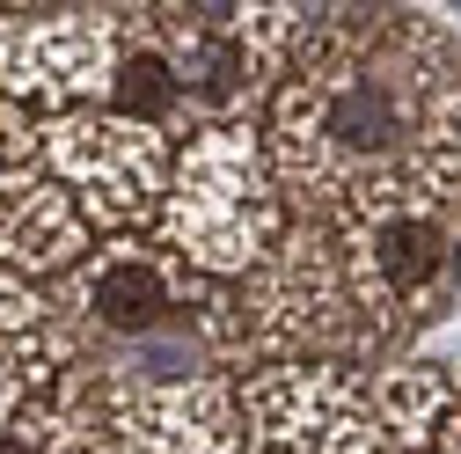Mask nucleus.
Instances as JSON below:
<instances>
[{"mask_svg":"<svg viewBox=\"0 0 461 454\" xmlns=\"http://www.w3.org/2000/svg\"><path fill=\"white\" fill-rule=\"evenodd\" d=\"M110 411H118V367L74 359L30 404V418L0 454H110Z\"/></svg>","mask_w":461,"mask_h":454,"instance_id":"12","label":"nucleus"},{"mask_svg":"<svg viewBox=\"0 0 461 454\" xmlns=\"http://www.w3.org/2000/svg\"><path fill=\"white\" fill-rule=\"evenodd\" d=\"M322 227L352 286L366 359H402L454 308V220L411 177H388L344 198Z\"/></svg>","mask_w":461,"mask_h":454,"instance_id":"4","label":"nucleus"},{"mask_svg":"<svg viewBox=\"0 0 461 454\" xmlns=\"http://www.w3.org/2000/svg\"><path fill=\"white\" fill-rule=\"evenodd\" d=\"M110 454H242L235 374H118Z\"/></svg>","mask_w":461,"mask_h":454,"instance_id":"10","label":"nucleus"},{"mask_svg":"<svg viewBox=\"0 0 461 454\" xmlns=\"http://www.w3.org/2000/svg\"><path fill=\"white\" fill-rule=\"evenodd\" d=\"M447 220H461V74H454V88L432 103V118H425V132H418V154H411V168H402Z\"/></svg>","mask_w":461,"mask_h":454,"instance_id":"13","label":"nucleus"},{"mask_svg":"<svg viewBox=\"0 0 461 454\" xmlns=\"http://www.w3.org/2000/svg\"><path fill=\"white\" fill-rule=\"evenodd\" d=\"M51 308H59L74 359L132 374V352L191 345L205 374H220V322H227V286L184 271L161 242L125 235L95 242L67 278H51Z\"/></svg>","mask_w":461,"mask_h":454,"instance_id":"3","label":"nucleus"},{"mask_svg":"<svg viewBox=\"0 0 461 454\" xmlns=\"http://www.w3.org/2000/svg\"><path fill=\"white\" fill-rule=\"evenodd\" d=\"M461 74V37L425 8H322L264 103V154L294 220H330L402 177L432 103Z\"/></svg>","mask_w":461,"mask_h":454,"instance_id":"1","label":"nucleus"},{"mask_svg":"<svg viewBox=\"0 0 461 454\" xmlns=\"http://www.w3.org/2000/svg\"><path fill=\"white\" fill-rule=\"evenodd\" d=\"M37 147L95 242H125L154 227L168 161H176L168 132L125 118V110H59V118H37Z\"/></svg>","mask_w":461,"mask_h":454,"instance_id":"8","label":"nucleus"},{"mask_svg":"<svg viewBox=\"0 0 461 454\" xmlns=\"http://www.w3.org/2000/svg\"><path fill=\"white\" fill-rule=\"evenodd\" d=\"M454 308H461V220H454Z\"/></svg>","mask_w":461,"mask_h":454,"instance_id":"15","label":"nucleus"},{"mask_svg":"<svg viewBox=\"0 0 461 454\" xmlns=\"http://www.w3.org/2000/svg\"><path fill=\"white\" fill-rule=\"evenodd\" d=\"M425 454H461V404L447 411V425L432 432V447H425Z\"/></svg>","mask_w":461,"mask_h":454,"instance_id":"14","label":"nucleus"},{"mask_svg":"<svg viewBox=\"0 0 461 454\" xmlns=\"http://www.w3.org/2000/svg\"><path fill=\"white\" fill-rule=\"evenodd\" d=\"M294 359H366L359 308L344 286V264L322 220H294L278 250L227 286V322H220V374L249 367H294Z\"/></svg>","mask_w":461,"mask_h":454,"instance_id":"7","label":"nucleus"},{"mask_svg":"<svg viewBox=\"0 0 461 454\" xmlns=\"http://www.w3.org/2000/svg\"><path fill=\"white\" fill-rule=\"evenodd\" d=\"M315 15L322 8H308V0H147V8H132V30L154 44L198 132L242 118L264 125V103L301 59Z\"/></svg>","mask_w":461,"mask_h":454,"instance_id":"5","label":"nucleus"},{"mask_svg":"<svg viewBox=\"0 0 461 454\" xmlns=\"http://www.w3.org/2000/svg\"><path fill=\"white\" fill-rule=\"evenodd\" d=\"M242 454H425L461 381L439 359H294L235 374Z\"/></svg>","mask_w":461,"mask_h":454,"instance_id":"2","label":"nucleus"},{"mask_svg":"<svg viewBox=\"0 0 461 454\" xmlns=\"http://www.w3.org/2000/svg\"><path fill=\"white\" fill-rule=\"evenodd\" d=\"M74 367V337L59 322L44 286L0 271V447L15 440V425L30 418V404Z\"/></svg>","mask_w":461,"mask_h":454,"instance_id":"11","label":"nucleus"},{"mask_svg":"<svg viewBox=\"0 0 461 454\" xmlns=\"http://www.w3.org/2000/svg\"><path fill=\"white\" fill-rule=\"evenodd\" d=\"M125 59V8H0V103L30 118L103 110Z\"/></svg>","mask_w":461,"mask_h":454,"instance_id":"9","label":"nucleus"},{"mask_svg":"<svg viewBox=\"0 0 461 454\" xmlns=\"http://www.w3.org/2000/svg\"><path fill=\"white\" fill-rule=\"evenodd\" d=\"M285 227H294V205H285V191L271 177L257 118L198 125L191 140H176L168 191H161L147 242H161L184 271L212 278V286H235L278 250Z\"/></svg>","mask_w":461,"mask_h":454,"instance_id":"6","label":"nucleus"}]
</instances>
